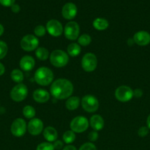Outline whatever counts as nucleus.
<instances>
[{
	"instance_id": "f257e3e1",
	"label": "nucleus",
	"mask_w": 150,
	"mask_h": 150,
	"mask_svg": "<svg viewBox=\"0 0 150 150\" xmlns=\"http://www.w3.org/2000/svg\"><path fill=\"white\" fill-rule=\"evenodd\" d=\"M74 91V86L70 81L59 79L54 81L50 87V93L55 99L64 100L70 98Z\"/></svg>"
},
{
	"instance_id": "f03ea898",
	"label": "nucleus",
	"mask_w": 150,
	"mask_h": 150,
	"mask_svg": "<svg viewBox=\"0 0 150 150\" xmlns=\"http://www.w3.org/2000/svg\"><path fill=\"white\" fill-rule=\"evenodd\" d=\"M34 79L38 85L48 86L52 82L54 74L53 72L48 67H41L35 71Z\"/></svg>"
},
{
	"instance_id": "7ed1b4c3",
	"label": "nucleus",
	"mask_w": 150,
	"mask_h": 150,
	"mask_svg": "<svg viewBox=\"0 0 150 150\" xmlns=\"http://www.w3.org/2000/svg\"><path fill=\"white\" fill-rule=\"evenodd\" d=\"M50 62L56 67H63L69 62V55L62 50H54L49 56Z\"/></svg>"
},
{
	"instance_id": "20e7f679",
	"label": "nucleus",
	"mask_w": 150,
	"mask_h": 150,
	"mask_svg": "<svg viewBox=\"0 0 150 150\" xmlns=\"http://www.w3.org/2000/svg\"><path fill=\"white\" fill-rule=\"evenodd\" d=\"M28 95V89L24 83H20L14 86L10 91V98L15 102H21L26 99Z\"/></svg>"
},
{
	"instance_id": "39448f33",
	"label": "nucleus",
	"mask_w": 150,
	"mask_h": 150,
	"mask_svg": "<svg viewBox=\"0 0 150 150\" xmlns=\"http://www.w3.org/2000/svg\"><path fill=\"white\" fill-rule=\"evenodd\" d=\"M89 126V122L87 118L83 116H78L71 120L70 123V127L74 133H83Z\"/></svg>"
},
{
	"instance_id": "423d86ee",
	"label": "nucleus",
	"mask_w": 150,
	"mask_h": 150,
	"mask_svg": "<svg viewBox=\"0 0 150 150\" xmlns=\"http://www.w3.org/2000/svg\"><path fill=\"white\" fill-rule=\"evenodd\" d=\"M81 104L83 109L88 113L95 112L98 110L99 106L97 98L91 95L84 96L81 100Z\"/></svg>"
},
{
	"instance_id": "0eeeda50",
	"label": "nucleus",
	"mask_w": 150,
	"mask_h": 150,
	"mask_svg": "<svg viewBox=\"0 0 150 150\" xmlns=\"http://www.w3.org/2000/svg\"><path fill=\"white\" fill-rule=\"evenodd\" d=\"M21 47L26 51H32L37 49L39 45V40L35 35H26L21 39L20 42Z\"/></svg>"
},
{
	"instance_id": "6e6552de",
	"label": "nucleus",
	"mask_w": 150,
	"mask_h": 150,
	"mask_svg": "<svg viewBox=\"0 0 150 150\" xmlns=\"http://www.w3.org/2000/svg\"><path fill=\"white\" fill-rule=\"evenodd\" d=\"M97 58L95 54L92 53H87L83 56L81 61L82 67L85 71L93 72L97 67Z\"/></svg>"
},
{
	"instance_id": "1a4fd4ad",
	"label": "nucleus",
	"mask_w": 150,
	"mask_h": 150,
	"mask_svg": "<svg viewBox=\"0 0 150 150\" xmlns=\"http://www.w3.org/2000/svg\"><path fill=\"white\" fill-rule=\"evenodd\" d=\"M27 129L26 122L21 118H17L13 122L10 127L11 133L16 137H21L25 134Z\"/></svg>"
},
{
	"instance_id": "9d476101",
	"label": "nucleus",
	"mask_w": 150,
	"mask_h": 150,
	"mask_svg": "<svg viewBox=\"0 0 150 150\" xmlns=\"http://www.w3.org/2000/svg\"><path fill=\"white\" fill-rule=\"evenodd\" d=\"M133 96V90L127 86H119L115 92V97L120 102H128Z\"/></svg>"
},
{
	"instance_id": "9b49d317",
	"label": "nucleus",
	"mask_w": 150,
	"mask_h": 150,
	"mask_svg": "<svg viewBox=\"0 0 150 150\" xmlns=\"http://www.w3.org/2000/svg\"><path fill=\"white\" fill-rule=\"evenodd\" d=\"M79 26L76 22L70 21L64 28V35L69 40H75L79 38Z\"/></svg>"
},
{
	"instance_id": "f8f14e48",
	"label": "nucleus",
	"mask_w": 150,
	"mask_h": 150,
	"mask_svg": "<svg viewBox=\"0 0 150 150\" xmlns=\"http://www.w3.org/2000/svg\"><path fill=\"white\" fill-rule=\"evenodd\" d=\"M47 32L53 37H60L63 32V28L61 23L55 19L49 20L46 23Z\"/></svg>"
},
{
	"instance_id": "ddd939ff",
	"label": "nucleus",
	"mask_w": 150,
	"mask_h": 150,
	"mask_svg": "<svg viewBox=\"0 0 150 150\" xmlns=\"http://www.w3.org/2000/svg\"><path fill=\"white\" fill-rule=\"evenodd\" d=\"M27 130L32 136H38L44 130V123L40 119H32L28 123Z\"/></svg>"
},
{
	"instance_id": "4468645a",
	"label": "nucleus",
	"mask_w": 150,
	"mask_h": 150,
	"mask_svg": "<svg viewBox=\"0 0 150 150\" xmlns=\"http://www.w3.org/2000/svg\"><path fill=\"white\" fill-rule=\"evenodd\" d=\"M77 13V7L74 3L68 2L62 8V16L67 20L74 18Z\"/></svg>"
},
{
	"instance_id": "2eb2a0df",
	"label": "nucleus",
	"mask_w": 150,
	"mask_h": 150,
	"mask_svg": "<svg viewBox=\"0 0 150 150\" xmlns=\"http://www.w3.org/2000/svg\"><path fill=\"white\" fill-rule=\"evenodd\" d=\"M133 41L140 46H145L150 43V34L146 31H140L134 35Z\"/></svg>"
},
{
	"instance_id": "dca6fc26",
	"label": "nucleus",
	"mask_w": 150,
	"mask_h": 150,
	"mask_svg": "<svg viewBox=\"0 0 150 150\" xmlns=\"http://www.w3.org/2000/svg\"><path fill=\"white\" fill-rule=\"evenodd\" d=\"M34 100L39 103H44L50 99V94L46 90L43 89H38L33 92Z\"/></svg>"
},
{
	"instance_id": "f3484780",
	"label": "nucleus",
	"mask_w": 150,
	"mask_h": 150,
	"mask_svg": "<svg viewBox=\"0 0 150 150\" xmlns=\"http://www.w3.org/2000/svg\"><path fill=\"white\" fill-rule=\"evenodd\" d=\"M35 59L31 56H24L22 57L19 62L21 70L24 71H30L35 67Z\"/></svg>"
},
{
	"instance_id": "a211bd4d",
	"label": "nucleus",
	"mask_w": 150,
	"mask_h": 150,
	"mask_svg": "<svg viewBox=\"0 0 150 150\" xmlns=\"http://www.w3.org/2000/svg\"><path fill=\"white\" fill-rule=\"evenodd\" d=\"M90 125L91 127L94 129L95 131H99L102 130L104 126V121L102 117L99 114L92 116L90 120Z\"/></svg>"
},
{
	"instance_id": "6ab92c4d",
	"label": "nucleus",
	"mask_w": 150,
	"mask_h": 150,
	"mask_svg": "<svg viewBox=\"0 0 150 150\" xmlns=\"http://www.w3.org/2000/svg\"><path fill=\"white\" fill-rule=\"evenodd\" d=\"M43 135L46 140L48 142H54L57 140V136H58V133L56 129L54 127L49 126L46 127L45 129L43 130Z\"/></svg>"
},
{
	"instance_id": "aec40b11",
	"label": "nucleus",
	"mask_w": 150,
	"mask_h": 150,
	"mask_svg": "<svg viewBox=\"0 0 150 150\" xmlns=\"http://www.w3.org/2000/svg\"><path fill=\"white\" fill-rule=\"evenodd\" d=\"M80 104V99L76 96L70 97L66 102V107L69 111H74L79 107Z\"/></svg>"
},
{
	"instance_id": "412c9836",
	"label": "nucleus",
	"mask_w": 150,
	"mask_h": 150,
	"mask_svg": "<svg viewBox=\"0 0 150 150\" xmlns=\"http://www.w3.org/2000/svg\"><path fill=\"white\" fill-rule=\"evenodd\" d=\"M93 26L96 30L103 31L107 29L109 26V23L106 19L102 18H97L93 22Z\"/></svg>"
},
{
	"instance_id": "4be33fe9",
	"label": "nucleus",
	"mask_w": 150,
	"mask_h": 150,
	"mask_svg": "<svg viewBox=\"0 0 150 150\" xmlns=\"http://www.w3.org/2000/svg\"><path fill=\"white\" fill-rule=\"evenodd\" d=\"M67 52L68 55L71 56V57H77L81 52L80 45L77 43H75V42H72V43L69 44V45H68Z\"/></svg>"
},
{
	"instance_id": "5701e85b",
	"label": "nucleus",
	"mask_w": 150,
	"mask_h": 150,
	"mask_svg": "<svg viewBox=\"0 0 150 150\" xmlns=\"http://www.w3.org/2000/svg\"><path fill=\"white\" fill-rule=\"evenodd\" d=\"M35 56L38 59L41 61H45L49 57V52L46 48L44 47H38L35 51Z\"/></svg>"
},
{
	"instance_id": "b1692460",
	"label": "nucleus",
	"mask_w": 150,
	"mask_h": 150,
	"mask_svg": "<svg viewBox=\"0 0 150 150\" xmlns=\"http://www.w3.org/2000/svg\"><path fill=\"white\" fill-rule=\"evenodd\" d=\"M10 77L13 81L18 83H21L24 80L23 73L21 70H19V69H14L12 70L11 73H10Z\"/></svg>"
},
{
	"instance_id": "393cba45",
	"label": "nucleus",
	"mask_w": 150,
	"mask_h": 150,
	"mask_svg": "<svg viewBox=\"0 0 150 150\" xmlns=\"http://www.w3.org/2000/svg\"><path fill=\"white\" fill-rule=\"evenodd\" d=\"M75 139H76V135H75L74 132H73L72 130H67L65 132L63 136V142L67 144L73 143Z\"/></svg>"
},
{
	"instance_id": "a878e982",
	"label": "nucleus",
	"mask_w": 150,
	"mask_h": 150,
	"mask_svg": "<svg viewBox=\"0 0 150 150\" xmlns=\"http://www.w3.org/2000/svg\"><path fill=\"white\" fill-rule=\"evenodd\" d=\"M23 114L26 119H33L35 116V110L31 105H26L23 108Z\"/></svg>"
},
{
	"instance_id": "bb28decb",
	"label": "nucleus",
	"mask_w": 150,
	"mask_h": 150,
	"mask_svg": "<svg viewBox=\"0 0 150 150\" xmlns=\"http://www.w3.org/2000/svg\"><path fill=\"white\" fill-rule=\"evenodd\" d=\"M78 44L82 46H87L91 42V38L89 35L83 34L78 38Z\"/></svg>"
},
{
	"instance_id": "cd10ccee",
	"label": "nucleus",
	"mask_w": 150,
	"mask_h": 150,
	"mask_svg": "<svg viewBox=\"0 0 150 150\" xmlns=\"http://www.w3.org/2000/svg\"><path fill=\"white\" fill-rule=\"evenodd\" d=\"M7 51H8V47L7 43L4 41L0 40V59H2L6 57Z\"/></svg>"
},
{
	"instance_id": "c85d7f7f",
	"label": "nucleus",
	"mask_w": 150,
	"mask_h": 150,
	"mask_svg": "<svg viewBox=\"0 0 150 150\" xmlns=\"http://www.w3.org/2000/svg\"><path fill=\"white\" fill-rule=\"evenodd\" d=\"M36 150H54V148L50 142H43L38 145Z\"/></svg>"
},
{
	"instance_id": "c756f323",
	"label": "nucleus",
	"mask_w": 150,
	"mask_h": 150,
	"mask_svg": "<svg viewBox=\"0 0 150 150\" xmlns=\"http://www.w3.org/2000/svg\"><path fill=\"white\" fill-rule=\"evenodd\" d=\"M46 29L42 25H38L34 29V33L36 37H44L46 34Z\"/></svg>"
},
{
	"instance_id": "7c9ffc66",
	"label": "nucleus",
	"mask_w": 150,
	"mask_h": 150,
	"mask_svg": "<svg viewBox=\"0 0 150 150\" xmlns=\"http://www.w3.org/2000/svg\"><path fill=\"white\" fill-rule=\"evenodd\" d=\"M79 150H97L95 145L93 143L88 142V143H85L80 146Z\"/></svg>"
},
{
	"instance_id": "2f4dec72",
	"label": "nucleus",
	"mask_w": 150,
	"mask_h": 150,
	"mask_svg": "<svg viewBox=\"0 0 150 150\" xmlns=\"http://www.w3.org/2000/svg\"><path fill=\"white\" fill-rule=\"evenodd\" d=\"M148 133L149 128L147 127H141L138 131V136H141V137H145V136H146L148 135Z\"/></svg>"
},
{
	"instance_id": "473e14b6",
	"label": "nucleus",
	"mask_w": 150,
	"mask_h": 150,
	"mask_svg": "<svg viewBox=\"0 0 150 150\" xmlns=\"http://www.w3.org/2000/svg\"><path fill=\"white\" fill-rule=\"evenodd\" d=\"M98 138L99 135L97 131H92L89 133V135H88V139L92 142H96V141L98 139Z\"/></svg>"
},
{
	"instance_id": "72a5a7b5",
	"label": "nucleus",
	"mask_w": 150,
	"mask_h": 150,
	"mask_svg": "<svg viewBox=\"0 0 150 150\" xmlns=\"http://www.w3.org/2000/svg\"><path fill=\"white\" fill-rule=\"evenodd\" d=\"M16 0H0V4L4 7H11L15 4Z\"/></svg>"
},
{
	"instance_id": "f704fd0d",
	"label": "nucleus",
	"mask_w": 150,
	"mask_h": 150,
	"mask_svg": "<svg viewBox=\"0 0 150 150\" xmlns=\"http://www.w3.org/2000/svg\"><path fill=\"white\" fill-rule=\"evenodd\" d=\"M53 146H54V149H61L63 147V142L60 140H56L55 142H54V144H53Z\"/></svg>"
},
{
	"instance_id": "c9c22d12",
	"label": "nucleus",
	"mask_w": 150,
	"mask_h": 150,
	"mask_svg": "<svg viewBox=\"0 0 150 150\" xmlns=\"http://www.w3.org/2000/svg\"><path fill=\"white\" fill-rule=\"evenodd\" d=\"M21 10V7L19 4H14L11 6V10L14 13H18Z\"/></svg>"
},
{
	"instance_id": "e433bc0d",
	"label": "nucleus",
	"mask_w": 150,
	"mask_h": 150,
	"mask_svg": "<svg viewBox=\"0 0 150 150\" xmlns=\"http://www.w3.org/2000/svg\"><path fill=\"white\" fill-rule=\"evenodd\" d=\"M143 95V92L141 89H136L133 91V95L136 98H141Z\"/></svg>"
},
{
	"instance_id": "4c0bfd02",
	"label": "nucleus",
	"mask_w": 150,
	"mask_h": 150,
	"mask_svg": "<svg viewBox=\"0 0 150 150\" xmlns=\"http://www.w3.org/2000/svg\"><path fill=\"white\" fill-rule=\"evenodd\" d=\"M63 150H76V148L74 146H73V145L68 144L67 146H66L63 147Z\"/></svg>"
},
{
	"instance_id": "58836bf2",
	"label": "nucleus",
	"mask_w": 150,
	"mask_h": 150,
	"mask_svg": "<svg viewBox=\"0 0 150 150\" xmlns=\"http://www.w3.org/2000/svg\"><path fill=\"white\" fill-rule=\"evenodd\" d=\"M4 72H5V67H4V64L0 62V76H2Z\"/></svg>"
},
{
	"instance_id": "ea45409f",
	"label": "nucleus",
	"mask_w": 150,
	"mask_h": 150,
	"mask_svg": "<svg viewBox=\"0 0 150 150\" xmlns=\"http://www.w3.org/2000/svg\"><path fill=\"white\" fill-rule=\"evenodd\" d=\"M4 26H3L0 23V37L3 35V33H4Z\"/></svg>"
},
{
	"instance_id": "a19ab883",
	"label": "nucleus",
	"mask_w": 150,
	"mask_h": 150,
	"mask_svg": "<svg viewBox=\"0 0 150 150\" xmlns=\"http://www.w3.org/2000/svg\"><path fill=\"white\" fill-rule=\"evenodd\" d=\"M146 124H147V127H148L149 129H150V114L149 115V117H147Z\"/></svg>"
}]
</instances>
